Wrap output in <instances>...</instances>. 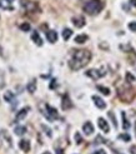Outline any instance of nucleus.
<instances>
[{
	"label": "nucleus",
	"mask_w": 136,
	"mask_h": 154,
	"mask_svg": "<svg viewBox=\"0 0 136 154\" xmlns=\"http://www.w3.org/2000/svg\"><path fill=\"white\" fill-rule=\"evenodd\" d=\"M73 35V30L71 29H64L63 30V38H64V40H69L70 39V36Z\"/></svg>",
	"instance_id": "nucleus-21"
},
{
	"label": "nucleus",
	"mask_w": 136,
	"mask_h": 154,
	"mask_svg": "<svg viewBox=\"0 0 136 154\" xmlns=\"http://www.w3.org/2000/svg\"><path fill=\"white\" fill-rule=\"evenodd\" d=\"M129 29H130L131 32H135V33H136V22L129 23Z\"/></svg>",
	"instance_id": "nucleus-27"
},
{
	"label": "nucleus",
	"mask_w": 136,
	"mask_h": 154,
	"mask_svg": "<svg viewBox=\"0 0 136 154\" xmlns=\"http://www.w3.org/2000/svg\"><path fill=\"white\" fill-rule=\"evenodd\" d=\"M93 154H106V152L103 150V149H99V150H96V152H94Z\"/></svg>",
	"instance_id": "nucleus-33"
},
{
	"label": "nucleus",
	"mask_w": 136,
	"mask_h": 154,
	"mask_svg": "<svg viewBox=\"0 0 136 154\" xmlns=\"http://www.w3.org/2000/svg\"><path fill=\"white\" fill-rule=\"evenodd\" d=\"M97 90H100L103 94L105 95H110V89L106 87H103V85H97Z\"/></svg>",
	"instance_id": "nucleus-22"
},
{
	"label": "nucleus",
	"mask_w": 136,
	"mask_h": 154,
	"mask_svg": "<svg viewBox=\"0 0 136 154\" xmlns=\"http://www.w3.org/2000/svg\"><path fill=\"white\" fill-rule=\"evenodd\" d=\"M109 117L113 119V124H114V126H115V128H117V122H116V118L114 117V113H113V112H109Z\"/></svg>",
	"instance_id": "nucleus-26"
},
{
	"label": "nucleus",
	"mask_w": 136,
	"mask_h": 154,
	"mask_svg": "<svg viewBox=\"0 0 136 154\" xmlns=\"http://www.w3.org/2000/svg\"><path fill=\"white\" fill-rule=\"evenodd\" d=\"M75 139H76V144H81L83 138H81V135L79 134V133H75Z\"/></svg>",
	"instance_id": "nucleus-28"
},
{
	"label": "nucleus",
	"mask_w": 136,
	"mask_h": 154,
	"mask_svg": "<svg viewBox=\"0 0 136 154\" xmlns=\"http://www.w3.org/2000/svg\"><path fill=\"white\" fill-rule=\"evenodd\" d=\"M95 143H96V144H100V143H105V140H104L103 138H101L100 135H99L97 138H96V140H95Z\"/></svg>",
	"instance_id": "nucleus-32"
},
{
	"label": "nucleus",
	"mask_w": 136,
	"mask_h": 154,
	"mask_svg": "<svg viewBox=\"0 0 136 154\" xmlns=\"http://www.w3.org/2000/svg\"><path fill=\"white\" fill-rule=\"evenodd\" d=\"M130 153H131V154H136V147H135V145L130 147Z\"/></svg>",
	"instance_id": "nucleus-34"
},
{
	"label": "nucleus",
	"mask_w": 136,
	"mask_h": 154,
	"mask_svg": "<svg viewBox=\"0 0 136 154\" xmlns=\"http://www.w3.org/2000/svg\"><path fill=\"white\" fill-rule=\"evenodd\" d=\"M15 134L16 135H24L26 133V126H24V125H18V126H15Z\"/></svg>",
	"instance_id": "nucleus-17"
},
{
	"label": "nucleus",
	"mask_w": 136,
	"mask_h": 154,
	"mask_svg": "<svg viewBox=\"0 0 136 154\" xmlns=\"http://www.w3.org/2000/svg\"><path fill=\"white\" fill-rule=\"evenodd\" d=\"M21 6L25 10H28V11H35L36 9H38V5H36V3L34 1H29V0H24L21 1Z\"/></svg>",
	"instance_id": "nucleus-6"
},
{
	"label": "nucleus",
	"mask_w": 136,
	"mask_h": 154,
	"mask_svg": "<svg viewBox=\"0 0 136 154\" xmlns=\"http://www.w3.org/2000/svg\"><path fill=\"white\" fill-rule=\"evenodd\" d=\"M71 107H73V103H71L69 95L65 94L63 97V102H61V108H63L64 110H67V109H70Z\"/></svg>",
	"instance_id": "nucleus-7"
},
{
	"label": "nucleus",
	"mask_w": 136,
	"mask_h": 154,
	"mask_svg": "<svg viewBox=\"0 0 136 154\" xmlns=\"http://www.w3.org/2000/svg\"><path fill=\"white\" fill-rule=\"evenodd\" d=\"M43 154H51V153H50V152H44Z\"/></svg>",
	"instance_id": "nucleus-37"
},
{
	"label": "nucleus",
	"mask_w": 136,
	"mask_h": 154,
	"mask_svg": "<svg viewBox=\"0 0 136 154\" xmlns=\"http://www.w3.org/2000/svg\"><path fill=\"white\" fill-rule=\"evenodd\" d=\"M0 6H1V0H0Z\"/></svg>",
	"instance_id": "nucleus-39"
},
{
	"label": "nucleus",
	"mask_w": 136,
	"mask_h": 154,
	"mask_svg": "<svg viewBox=\"0 0 136 154\" xmlns=\"http://www.w3.org/2000/svg\"><path fill=\"white\" fill-rule=\"evenodd\" d=\"M5 85V81H4V77H3L1 74H0V88H4Z\"/></svg>",
	"instance_id": "nucleus-31"
},
{
	"label": "nucleus",
	"mask_w": 136,
	"mask_h": 154,
	"mask_svg": "<svg viewBox=\"0 0 136 154\" xmlns=\"http://www.w3.org/2000/svg\"><path fill=\"white\" fill-rule=\"evenodd\" d=\"M31 39H33V42L36 44V45H39V46H41L43 45V39L40 38L39 35V32H36V30H34V32L31 33Z\"/></svg>",
	"instance_id": "nucleus-11"
},
{
	"label": "nucleus",
	"mask_w": 136,
	"mask_h": 154,
	"mask_svg": "<svg viewBox=\"0 0 136 154\" xmlns=\"http://www.w3.org/2000/svg\"><path fill=\"white\" fill-rule=\"evenodd\" d=\"M19 148L21 149L23 152L28 153L30 150V142H29V140H26V139H21L19 142Z\"/></svg>",
	"instance_id": "nucleus-10"
},
{
	"label": "nucleus",
	"mask_w": 136,
	"mask_h": 154,
	"mask_svg": "<svg viewBox=\"0 0 136 154\" xmlns=\"http://www.w3.org/2000/svg\"><path fill=\"white\" fill-rule=\"evenodd\" d=\"M103 9V3L100 0H89L84 5V11L89 15H96Z\"/></svg>",
	"instance_id": "nucleus-2"
},
{
	"label": "nucleus",
	"mask_w": 136,
	"mask_h": 154,
	"mask_svg": "<svg viewBox=\"0 0 136 154\" xmlns=\"http://www.w3.org/2000/svg\"><path fill=\"white\" fill-rule=\"evenodd\" d=\"M105 74H106V71H104V69H103V70L90 69V70H87V71H86V75H87V77L93 78V79H99V78L104 77Z\"/></svg>",
	"instance_id": "nucleus-5"
},
{
	"label": "nucleus",
	"mask_w": 136,
	"mask_h": 154,
	"mask_svg": "<svg viewBox=\"0 0 136 154\" xmlns=\"http://www.w3.org/2000/svg\"><path fill=\"white\" fill-rule=\"evenodd\" d=\"M46 38L50 43H55L57 40V33L55 30H49V32L46 33Z\"/></svg>",
	"instance_id": "nucleus-15"
},
{
	"label": "nucleus",
	"mask_w": 136,
	"mask_h": 154,
	"mask_svg": "<svg viewBox=\"0 0 136 154\" xmlns=\"http://www.w3.org/2000/svg\"><path fill=\"white\" fill-rule=\"evenodd\" d=\"M83 130H84V133L86 135H90V134H93L94 133V125L91 124L90 122H86L85 124L83 125Z\"/></svg>",
	"instance_id": "nucleus-13"
},
{
	"label": "nucleus",
	"mask_w": 136,
	"mask_h": 154,
	"mask_svg": "<svg viewBox=\"0 0 136 154\" xmlns=\"http://www.w3.org/2000/svg\"><path fill=\"white\" fill-rule=\"evenodd\" d=\"M30 110V108L29 107H26V108H23L21 110H19L18 112V114H16V122H19V120H21V119H24L28 115V113Z\"/></svg>",
	"instance_id": "nucleus-14"
},
{
	"label": "nucleus",
	"mask_w": 136,
	"mask_h": 154,
	"mask_svg": "<svg viewBox=\"0 0 136 154\" xmlns=\"http://www.w3.org/2000/svg\"><path fill=\"white\" fill-rule=\"evenodd\" d=\"M130 4H131L132 6H135V8H136V0H130Z\"/></svg>",
	"instance_id": "nucleus-35"
},
{
	"label": "nucleus",
	"mask_w": 136,
	"mask_h": 154,
	"mask_svg": "<svg viewBox=\"0 0 136 154\" xmlns=\"http://www.w3.org/2000/svg\"><path fill=\"white\" fill-rule=\"evenodd\" d=\"M45 109H46V112H44V115L49 120H55V119L59 118V113H57V110L54 107H51L49 104H45Z\"/></svg>",
	"instance_id": "nucleus-4"
},
{
	"label": "nucleus",
	"mask_w": 136,
	"mask_h": 154,
	"mask_svg": "<svg viewBox=\"0 0 136 154\" xmlns=\"http://www.w3.org/2000/svg\"><path fill=\"white\" fill-rule=\"evenodd\" d=\"M126 81H127L129 84H132V83H134V81H136L135 77H134V75H132L131 73H130V71H127V73H126Z\"/></svg>",
	"instance_id": "nucleus-23"
},
{
	"label": "nucleus",
	"mask_w": 136,
	"mask_h": 154,
	"mask_svg": "<svg viewBox=\"0 0 136 154\" xmlns=\"http://www.w3.org/2000/svg\"><path fill=\"white\" fill-rule=\"evenodd\" d=\"M26 89H28L29 93H34V91L36 90V80H35V79H33V80L28 84V87H26Z\"/></svg>",
	"instance_id": "nucleus-19"
},
{
	"label": "nucleus",
	"mask_w": 136,
	"mask_h": 154,
	"mask_svg": "<svg viewBox=\"0 0 136 154\" xmlns=\"http://www.w3.org/2000/svg\"><path fill=\"white\" fill-rule=\"evenodd\" d=\"M20 29H21L23 32H30L31 26H30V24H29V23H23L21 25H20Z\"/></svg>",
	"instance_id": "nucleus-24"
},
{
	"label": "nucleus",
	"mask_w": 136,
	"mask_h": 154,
	"mask_svg": "<svg viewBox=\"0 0 136 154\" xmlns=\"http://www.w3.org/2000/svg\"><path fill=\"white\" fill-rule=\"evenodd\" d=\"M93 100H94L95 105H96L99 109H104V108H106V103H105L100 97H97V95H94V97H93Z\"/></svg>",
	"instance_id": "nucleus-9"
},
{
	"label": "nucleus",
	"mask_w": 136,
	"mask_h": 154,
	"mask_svg": "<svg viewBox=\"0 0 136 154\" xmlns=\"http://www.w3.org/2000/svg\"><path fill=\"white\" fill-rule=\"evenodd\" d=\"M135 135H136V122H135Z\"/></svg>",
	"instance_id": "nucleus-38"
},
{
	"label": "nucleus",
	"mask_w": 136,
	"mask_h": 154,
	"mask_svg": "<svg viewBox=\"0 0 136 154\" xmlns=\"http://www.w3.org/2000/svg\"><path fill=\"white\" fill-rule=\"evenodd\" d=\"M14 99H15V95L13 91H5V94H4V100L5 102H8V103H11V102H14Z\"/></svg>",
	"instance_id": "nucleus-16"
},
{
	"label": "nucleus",
	"mask_w": 136,
	"mask_h": 154,
	"mask_svg": "<svg viewBox=\"0 0 136 154\" xmlns=\"http://www.w3.org/2000/svg\"><path fill=\"white\" fill-rule=\"evenodd\" d=\"M73 24L76 26V28H83V26L85 25V19L83 18V16H74Z\"/></svg>",
	"instance_id": "nucleus-12"
},
{
	"label": "nucleus",
	"mask_w": 136,
	"mask_h": 154,
	"mask_svg": "<svg viewBox=\"0 0 136 154\" xmlns=\"http://www.w3.org/2000/svg\"><path fill=\"white\" fill-rule=\"evenodd\" d=\"M97 124H99V126H100V129L103 132H105V133H109L110 132V126H109V123L105 120L104 118H99L97 119Z\"/></svg>",
	"instance_id": "nucleus-8"
},
{
	"label": "nucleus",
	"mask_w": 136,
	"mask_h": 154,
	"mask_svg": "<svg viewBox=\"0 0 136 154\" xmlns=\"http://www.w3.org/2000/svg\"><path fill=\"white\" fill-rule=\"evenodd\" d=\"M87 39H89V38H87V35H85V34H81V35L75 36V43H77V44H84Z\"/></svg>",
	"instance_id": "nucleus-18"
},
{
	"label": "nucleus",
	"mask_w": 136,
	"mask_h": 154,
	"mask_svg": "<svg viewBox=\"0 0 136 154\" xmlns=\"http://www.w3.org/2000/svg\"><path fill=\"white\" fill-rule=\"evenodd\" d=\"M56 85H57V83H56V79H53V80H51V83H50V89L56 88Z\"/></svg>",
	"instance_id": "nucleus-30"
},
{
	"label": "nucleus",
	"mask_w": 136,
	"mask_h": 154,
	"mask_svg": "<svg viewBox=\"0 0 136 154\" xmlns=\"http://www.w3.org/2000/svg\"><path fill=\"white\" fill-rule=\"evenodd\" d=\"M119 139H121V140H125V142H130L131 137L129 135V134H120V135H119Z\"/></svg>",
	"instance_id": "nucleus-25"
},
{
	"label": "nucleus",
	"mask_w": 136,
	"mask_h": 154,
	"mask_svg": "<svg viewBox=\"0 0 136 154\" xmlns=\"http://www.w3.org/2000/svg\"><path fill=\"white\" fill-rule=\"evenodd\" d=\"M56 154H65V153H64L63 149H57V150H56Z\"/></svg>",
	"instance_id": "nucleus-36"
},
{
	"label": "nucleus",
	"mask_w": 136,
	"mask_h": 154,
	"mask_svg": "<svg viewBox=\"0 0 136 154\" xmlns=\"http://www.w3.org/2000/svg\"><path fill=\"white\" fill-rule=\"evenodd\" d=\"M121 117H122V128L126 129V130H127V129L130 128V123H129V120L126 119V115H125V113H124V112L121 113Z\"/></svg>",
	"instance_id": "nucleus-20"
},
{
	"label": "nucleus",
	"mask_w": 136,
	"mask_h": 154,
	"mask_svg": "<svg viewBox=\"0 0 136 154\" xmlns=\"http://www.w3.org/2000/svg\"><path fill=\"white\" fill-rule=\"evenodd\" d=\"M43 129L46 132V134H47V137H51V130H50L49 128H47V126H45V125H43Z\"/></svg>",
	"instance_id": "nucleus-29"
},
{
	"label": "nucleus",
	"mask_w": 136,
	"mask_h": 154,
	"mask_svg": "<svg viewBox=\"0 0 136 154\" xmlns=\"http://www.w3.org/2000/svg\"><path fill=\"white\" fill-rule=\"evenodd\" d=\"M90 59H91V53L89 50H85V49L74 50L73 56H71V59L69 61V65L73 70H79L85 65H87Z\"/></svg>",
	"instance_id": "nucleus-1"
},
{
	"label": "nucleus",
	"mask_w": 136,
	"mask_h": 154,
	"mask_svg": "<svg viewBox=\"0 0 136 154\" xmlns=\"http://www.w3.org/2000/svg\"><path fill=\"white\" fill-rule=\"evenodd\" d=\"M0 143H1V145L4 147L5 149H10L13 148V139L9 135V133L6 130H0Z\"/></svg>",
	"instance_id": "nucleus-3"
}]
</instances>
